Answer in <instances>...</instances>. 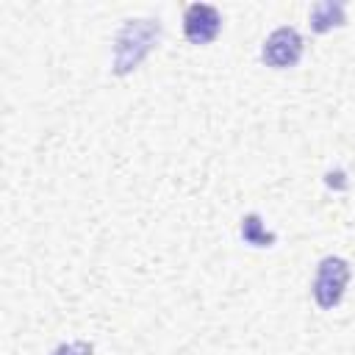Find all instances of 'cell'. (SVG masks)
I'll return each mask as SVG.
<instances>
[{"instance_id":"6da1fadb","label":"cell","mask_w":355,"mask_h":355,"mask_svg":"<svg viewBox=\"0 0 355 355\" xmlns=\"http://www.w3.org/2000/svg\"><path fill=\"white\" fill-rule=\"evenodd\" d=\"M158 22L153 19H130L119 36H116V53H114V72L125 75L130 69H136V64L153 50L155 39H158Z\"/></svg>"},{"instance_id":"7a4b0ae2","label":"cell","mask_w":355,"mask_h":355,"mask_svg":"<svg viewBox=\"0 0 355 355\" xmlns=\"http://www.w3.org/2000/svg\"><path fill=\"white\" fill-rule=\"evenodd\" d=\"M349 280V263L338 255H327L319 261L316 266V277H313V300L319 308H336L344 297Z\"/></svg>"},{"instance_id":"3957f363","label":"cell","mask_w":355,"mask_h":355,"mask_svg":"<svg viewBox=\"0 0 355 355\" xmlns=\"http://www.w3.org/2000/svg\"><path fill=\"white\" fill-rule=\"evenodd\" d=\"M300 55H302V36L294 28H277L263 42V50H261V58L266 61V67H275V69L294 67Z\"/></svg>"},{"instance_id":"277c9868","label":"cell","mask_w":355,"mask_h":355,"mask_svg":"<svg viewBox=\"0 0 355 355\" xmlns=\"http://www.w3.org/2000/svg\"><path fill=\"white\" fill-rule=\"evenodd\" d=\"M219 28H222V17L208 3H191L183 14V33L191 44H208L211 39H216Z\"/></svg>"},{"instance_id":"5b68a950","label":"cell","mask_w":355,"mask_h":355,"mask_svg":"<svg viewBox=\"0 0 355 355\" xmlns=\"http://www.w3.org/2000/svg\"><path fill=\"white\" fill-rule=\"evenodd\" d=\"M311 25L319 33H324L336 25H344V6L341 3H316L311 8Z\"/></svg>"},{"instance_id":"8992f818","label":"cell","mask_w":355,"mask_h":355,"mask_svg":"<svg viewBox=\"0 0 355 355\" xmlns=\"http://www.w3.org/2000/svg\"><path fill=\"white\" fill-rule=\"evenodd\" d=\"M241 236H244L247 244H255V247H269V244L275 241V236L263 230L258 214H250V216L241 219Z\"/></svg>"},{"instance_id":"52a82bcc","label":"cell","mask_w":355,"mask_h":355,"mask_svg":"<svg viewBox=\"0 0 355 355\" xmlns=\"http://www.w3.org/2000/svg\"><path fill=\"white\" fill-rule=\"evenodd\" d=\"M53 355H92V344L89 341H72V344H61L53 349Z\"/></svg>"}]
</instances>
